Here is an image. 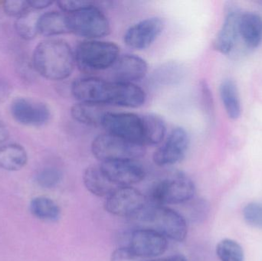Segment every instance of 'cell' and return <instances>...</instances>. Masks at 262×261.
<instances>
[{"label":"cell","instance_id":"1","mask_svg":"<svg viewBox=\"0 0 262 261\" xmlns=\"http://www.w3.org/2000/svg\"><path fill=\"white\" fill-rule=\"evenodd\" d=\"M32 64L37 73L46 79L62 81L73 72L75 53L64 40L47 38L35 47Z\"/></svg>","mask_w":262,"mask_h":261},{"label":"cell","instance_id":"2","mask_svg":"<svg viewBox=\"0 0 262 261\" xmlns=\"http://www.w3.org/2000/svg\"><path fill=\"white\" fill-rule=\"evenodd\" d=\"M137 217L143 223L149 225L147 228L155 230L166 239L182 242L186 239L187 224L184 218L172 208L164 205H152L145 207Z\"/></svg>","mask_w":262,"mask_h":261},{"label":"cell","instance_id":"3","mask_svg":"<svg viewBox=\"0 0 262 261\" xmlns=\"http://www.w3.org/2000/svg\"><path fill=\"white\" fill-rule=\"evenodd\" d=\"M120 56L115 43L99 40H86L75 51V63L84 72H98L111 68Z\"/></svg>","mask_w":262,"mask_h":261},{"label":"cell","instance_id":"4","mask_svg":"<svg viewBox=\"0 0 262 261\" xmlns=\"http://www.w3.org/2000/svg\"><path fill=\"white\" fill-rule=\"evenodd\" d=\"M195 187L192 179L181 172H175L157 182L150 198L154 205H177L193 198Z\"/></svg>","mask_w":262,"mask_h":261},{"label":"cell","instance_id":"5","mask_svg":"<svg viewBox=\"0 0 262 261\" xmlns=\"http://www.w3.org/2000/svg\"><path fill=\"white\" fill-rule=\"evenodd\" d=\"M92 151L101 162L116 160H137L144 155V147L104 133L97 136L92 144Z\"/></svg>","mask_w":262,"mask_h":261},{"label":"cell","instance_id":"6","mask_svg":"<svg viewBox=\"0 0 262 261\" xmlns=\"http://www.w3.org/2000/svg\"><path fill=\"white\" fill-rule=\"evenodd\" d=\"M67 15L70 32L75 35L98 40L110 33V22L96 4Z\"/></svg>","mask_w":262,"mask_h":261},{"label":"cell","instance_id":"7","mask_svg":"<svg viewBox=\"0 0 262 261\" xmlns=\"http://www.w3.org/2000/svg\"><path fill=\"white\" fill-rule=\"evenodd\" d=\"M72 93L78 102L116 105L118 83L98 78H84L74 81Z\"/></svg>","mask_w":262,"mask_h":261},{"label":"cell","instance_id":"8","mask_svg":"<svg viewBox=\"0 0 262 261\" xmlns=\"http://www.w3.org/2000/svg\"><path fill=\"white\" fill-rule=\"evenodd\" d=\"M102 127L109 134L144 147L142 116L132 113L108 111L104 116Z\"/></svg>","mask_w":262,"mask_h":261},{"label":"cell","instance_id":"9","mask_svg":"<svg viewBox=\"0 0 262 261\" xmlns=\"http://www.w3.org/2000/svg\"><path fill=\"white\" fill-rule=\"evenodd\" d=\"M143 195L132 186L118 187L105 198L104 208L107 212L119 217L137 216L145 208Z\"/></svg>","mask_w":262,"mask_h":261},{"label":"cell","instance_id":"10","mask_svg":"<svg viewBox=\"0 0 262 261\" xmlns=\"http://www.w3.org/2000/svg\"><path fill=\"white\" fill-rule=\"evenodd\" d=\"M11 115L18 124L26 127L46 125L51 118V110L42 101L28 98H18L10 106Z\"/></svg>","mask_w":262,"mask_h":261},{"label":"cell","instance_id":"11","mask_svg":"<svg viewBox=\"0 0 262 261\" xmlns=\"http://www.w3.org/2000/svg\"><path fill=\"white\" fill-rule=\"evenodd\" d=\"M127 247L139 258H154L166 252L168 242L158 231L143 228L132 231Z\"/></svg>","mask_w":262,"mask_h":261},{"label":"cell","instance_id":"12","mask_svg":"<svg viewBox=\"0 0 262 261\" xmlns=\"http://www.w3.org/2000/svg\"><path fill=\"white\" fill-rule=\"evenodd\" d=\"M189 146L187 131L182 127H176L168 135L166 141L156 150L154 162L159 167L174 165L185 157Z\"/></svg>","mask_w":262,"mask_h":261},{"label":"cell","instance_id":"13","mask_svg":"<svg viewBox=\"0 0 262 261\" xmlns=\"http://www.w3.org/2000/svg\"><path fill=\"white\" fill-rule=\"evenodd\" d=\"M101 170L117 187L132 186L144 179V168L137 160H116L101 162Z\"/></svg>","mask_w":262,"mask_h":261},{"label":"cell","instance_id":"14","mask_svg":"<svg viewBox=\"0 0 262 261\" xmlns=\"http://www.w3.org/2000/svg\"><path fill=\"white\" fill-rule=\"evenodd\" d=\"M164 28V21L158 17L145 18L130 26L124 34L125 44L131 49H147L160 36Z\"/></svg>","mask_w":262,"mask_h":261},{"label":"cell","instance_id":"15","mask_svg":"<svg viewBox=\"0 0 262 261\" xmlns=\"http://www.w3.org/2000/svg\"><path fill=\"white\" fill-rule=\"evenodd\" d=\"M148 65L146 61L134 55H121L111 67L112 81L134 84L146 76Z\"/></svg>","mask_w":262,"mask_h":261},{"label":"cell","instance_id":"16","mask_svg":"<svg viewBox=\"0 0 262 261\" xmlns=\"http://www.w3.org/2000/svg\"><path fill=\"white\" fill-rule=\"evenodd\" d=\"M241 14L236 9H231L226 12L223 26L214 40L215 50L229 54L235 46L239 35V20Z\"/></svg>","mask_w":262,"mask_h":261},{"label":"cell","instance_id":"17","mask_svg":"<svg viewBox=\"0 0 262 261\" xmlns=\"http://www.w3.org/2000/svg\"><path fill=\"white\" fill-rule=\"evenodd\" d=\"M83 182L88 191L98 197L107 198L115 188L99 165H92L84 170Z\"/></svg>","mask_w":262,"mask_h":261},{"label":"cell","instance_id":"18","mask_svg":"<svg viewBox=\"0 0 262 261\" xmlns=\"http://www.w3.org/2000/svg\"><path fill=\"white\" fill-rule=\"evenodd\" d=\"M107 111L104 105L78 102L71 108V115L77 122L92 127H102Z\"/></svg>","mask_w":262,"mask_h":261},{"label":"cell","instance_id":"19","mask_svg":"<svg viewBox=\"0 0 262 261\" xmlns=\"http://www.w3.org/2000/svg\"><path fill=\"white\" fill-rule=\"evenodd\" d=\"M239 35L248 47L258 48L262 43V17L253 12L242 14Z\"/></svg>","mask_w":262,"mask_h":261},{"label":"cell","instance_id":"20","mask_svg":"<svg viewBox=\"0 0 262 261\" xmlns=\"http://www.w3.org/2000/svg\"><path fill=\"white\" fill-rule=\"evenodd\" d=\"M38 34L46 37L69 33L70 29L68 15L57 11L45 12L38 18Z\"/></svg>","mask_w":262,"mask_h":261},{"label":"cell","instance_id":"21","mask_svg":"<svg viewBox=\"0 0 262 261\" xmlns=\"http://www.w3.org/2000/svg\"><path fill=\"white\" fill-rule=\"evenodd\" d=\"M28 153L17 144L0 145V168L9 172L19 171L28 162Z\"/></svg>","mask_w":262,"mask_h":261},{"label":"cell","instance_id":"22","mask_svg":"<svg viewBox=\"0 0 262 261\" xmlns=\"http://www.w3.org/2000/svg\"><path fill=\"white\" fill-rule=\"evenodd\" d=\"M143 125V146L160 144L166 135V124L163 118L154 113L142 116Z\"/></svg>","mask_w":262,"mask_h":261},{"label":"cell","instance_id":"23","mask_svg":"<svg viewBox=\"0 0 262 261\" xmlns=\"http://www.w3.org/2000/svg\"><path fill=\"white\" fill-rule=\"evenodd\" d=\"M220 96L228 116L237 120L241 116L242 107L236 84L232 80H226L220 85Z\"/></svg>","mask_w":262,"mask_h":261},{"label":"cell","instance_id":"24","mask_svg":"<svg viewBox=\"0 0 262 261\" xmlns=\"http://www.w3.org/2000/svg\"><path fill=\"white\" fill-rule=\"evenodd\" d=\"M29 210L34 217L46 222H56L61 216V209L58 204L52 199L42 196L32 199Z\"/></svg>","mask_w":262,"mask_h":261},{"label":"cell","instance_id":"25","mask_svg":"<svg viewBox=\"0 0 262 261\" xmlns=\"http://www.w3.org/2000/svg\"><path fill=\"white\" fill-rule=\"evenodd\" d=\"M40 15L33 9L16 18L15 29L20 38L24 40L34 39L38 35V22Z\"/></svg>","mask_w":262,"mask_h":261},{"label":"cell","instance_id":"26","mask_svg":"<svg viewBox=\"0 0 262 261\" xmlns=\"http://www.w3.org/2000/svg\"><path fill=\"white\" fill-rule=\"evenodd\" d=\"M183 75L181 65L177 63H167L155 70L152 80L155 84L169 85L180 81Z\"/></svg>","mask_w":262,"mask_h":261},{"label":"cell","instance_id":"27","mask_svg":"<svg viewBox=\"0 0 262 261\" xmlns=\"http://www.w3.org/2000/svg\"><path fill=\"white\" fill-rule=\"evenodd\" d=\"M216 254L220 261H245L243 247L232 239H223L219 242Z\"/></svg>","mask_w":262,"mask_h":261},{"label":"cell","instance_id":"28","mask_svg":"<svg viewBox=\"0 0 262 261\" xmlns=\"http://www.w3.org/2000/svg\"><path fill=\"white\" fill-rule=\"evenodd\" d=\"M62 179V173L54 167L41 169L35 176L37 184L41 188H52L58 185Z\"/></svg>","mask_w":262,"mask_h":261},{"label":"cell","instance_id":"29","mask_svg":"<svg viewBox=\"0 0 262 261\" xmlns=\"http://www.w3.org/2000/svg\"><path fill=\"white\" fill-rule=\"evenodd\" d=\"M245 222L258 229H262V201L249 202L243 209Z\"/></svg>","mask_w":262,"mask_h":261},{"label":"cell","instance_id":"30","mask_svg":"<svg viewBox=\"0 0 262 261\" xmlns=\"http://www.w3.org/2000/svg\"><path fill=\"white\" fill-rule=\"evenodd\" d=\"M3 11L8 16L19 18L31 9L29 1H6L3 3Z\"/></svg>","mask_w":262,"mask_h":261},{"label":"cell","instance_id":"31","mask_svg":"<svg viewBox=\"0 0 262 261\" xmlns=\"http://www.w3.org/2000/svg\"><path fill=\"white\" fill-rule=\"evenodd\" d=\"M58 8L61 12L66 14L73 13L89 6L96 4L95 2L84 1V0H62L57 2Z\"/></svg>","mask_w":262,"mask_h":261},{"label":"cell","instance_id":"32","mask_svg":"<svg viewBox=\"0 0 262 261\" xmlns=\"http://www.w3.org/2000/svg\"><path fill=\"white\" fill-rule=\"evenodd\" d=\"M139 259L127 246L115 250L111 257V261H138Z\"/></svg>","mask_w":262,"mask_h":261},{"label":"cell","instance_id":"33","mask_svg":"<svg viewBox=\"0 0 262 261\" xmlns=\"http://www.w3.org/2000/svg\"><path fill=\"white\" fill-rule=\"evenodd\" d=\"M29 3L31 9L36 11L47 9L53 4L54 2L50 0H34V1H29Z\"/></svg>","mask_w":262,"mask_h":261},{"label":"cell","instance_id":"34","mask_svg":"<svg viewBox=\"0 0 262 261\" xmlns=\"http://www.w3.org/2000/svg\"><path fill=\"white\" fill-rule=\"evenodd\" d=\"M10 133L9 129L4 123L0 121V145H3L4 143L9 139Z\"/></svg>","mask_w":262,"mask_h":261},{"label":"cell","instance_id":"35","mask_svg":"<svg viewBox=\"0 0 262 261\" xmlns=\"http://www.w3.org/2000/svg\"><path fill=\"white\" fill-rule=\"evenodd\" d=\"M169 259L171 261H188L187 259L182 254H176V255L169 257Z\"/></svg>","mask_w":262,"mask_h":261},{"label":"cell","instance_id":"36","mask_svg":"<svg viewBox=\"0 0 262 261\" xmlns=\"http://www.w3.org/2000/svg\"><path fill=\"white\" fill-rule=\"evenodd\" d=\"M146 261H171L170 259H152V260H146Z\"/></svg>","mask_w":262,"mask_h":261}]
</instances>
